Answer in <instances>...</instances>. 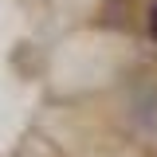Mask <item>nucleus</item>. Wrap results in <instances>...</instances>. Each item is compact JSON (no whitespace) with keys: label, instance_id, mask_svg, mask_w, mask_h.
Masks as SVG:
<instances>
[{"label":"nucleus","instance_id":"f257e3e1","mask_svg":"<svg viewBox=\"0 0 157 157\" xmlns=\"http://www.w3.org/2000/svg\"><path fill=\"white\" fill-rule=\"evenodd\" d=\"M145 28H149V39L157 43V0H149V8H145Z\"/></svg>","mask_w":157,"mask_h":157}]
</instances>
